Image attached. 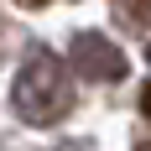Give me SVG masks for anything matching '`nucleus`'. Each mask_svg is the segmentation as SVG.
Here are the masks:
<instances>
[{
  "instance_id": "1",
  "label": "nucleus",
  "mask_w": 151,
  "mask_h": 151,
  "mask_svg": "<svg viewBox=\"0 0 151 151\" xmlns=\"http://www.w3.org/2000/svg\"><path fill=\"white\" fill-rule=\"evenodd\" d=\"M11 104L26 125H58L73 109V78L63 68V58L26 52V63L16 68V83H11Z\"/></svg>"
},
{
  "instance_id": "5",
  "label": "nucleus",
  "mask_w": 151,
  "mask_h": 151,
  "mask_svg": "<svg viewBox=\"0 0 151 151\" xmlns=\"http://www.w3.org/2000/svg\"><path fill=\"white\" fill-rule=\"evenodd\" d=\"M16 5H47V0H16Z\"/></svg>"
},
{
  "instance_id": "4",
  "label": "nucleus",
  "mask_w": 151,
  "mask_h": 151,
  "mask_svg": "<svg viewBox=\"0 0 151 151\" xmlns=\"http://www.w3.org/2000/svg\"><path fill=\"white\" fill-rule=\"evenodd\" d=\"M141 109H146V120H151V83H146V94H141Z\"/></svg>"
},
{
  "instance_id": "3",
  "label": "nucleus",
  "mask_w": 151,
  "mask_h": 151,
  "mask_svg": "<svg viewBox=\"0 0 151 151\" xmlns=\"http://www.w3.org/2000/svg\"><path fill=\"white\" fill-rule=\"evenodd\" d=\"M115 16L125 21V31H146L151 26V0H115Z\"/></svg>"
},
{
  "instance_id": "2",
  "label": "nucleus",
  "mask_w": 151,
  "mask_h": 151,
  "mask_svg": "<svg viewBox=\"0 0 151 151\" xmlns=\"http://www.w3.org/2000/svg\"><path fill=\"white\" fill-rule=\"evenodd\" d=\"M73 73L89 83H120L125 78V52L104 31H78L73 37Z\"/></svg>"
}]
</instances>
